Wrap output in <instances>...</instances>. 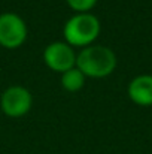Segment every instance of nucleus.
<instances>
[{"mask_svg": "<svg viewBox=\"0 0 152 154\" xmlns=\"http://www.w3.org/2000/svg\"><path fill=\"white\" fill-rule=\"evenodd\" d=\"M76 67L85 78H106L116 67V55L107 47L90 45L76 55Z\"/></svg>", "mask_w": 152, "mask_h": 154, "instance_id": "nucleus-1", "label": "nucleus"}, {"mask_svg": "<svg viewBox=\"0 0 152 154\" xmlns=\"http://www.w3.org/2000/svg\"><path fill=\"white\" fill-rule=\"evenodd\" d=\"M63 35L70 47H90L100 35V21L90 12L76 14L66 21Z\"/></svg>", "mask_w": 152, "mask_h": 154, "instance_id": "nucleus-2", "label": "nucleus"}, {"mask_svg": "<svg viewBox=\"0 0 152 154\" xmlns=\"http://www.w3.org/2000/svg\"><path fill=\"white\" fill-rule=\"evenodd\" d=\"M27 39L25 21L13 12H4L0 15V45L13 50L21 47Z\"/></svg>", "mask_w": 152, "mask_h": 154, "instance_id": "nucleus-3", "label": "nucleus"}, {"mask_svg": "<svg viewBox=\"0 0 152 154\" xmlns=\"http://www.w3.org/2000/svg\"><path fill=\"white\" fill-rule=\"evenodd\" d=\"M31 105H33L31 93L21 85L7 87L0 97L1 111L12 118H19L25 115L31 109Z\"/></svg>", "mask_w": 152, "mask_h": 154, "instance_id": "nucleus-4", "label": "nucleus"}, {"mask_svg": "<svg viewBox=\"0 0 152 154\" xmlns=\"http://www.w3.org/2000/svg\"><path fill=\"white\" fill-rule=\"evenodd\" d=\"M45 64L55 72H66L76 66V54L67 42H52L43 50Z\"/></svg>", "mask_w": 152, "mask_h": 154, "instance_id": "nucleus-5", "label": "nucleus"}, {"mask_svg": "<svg viewBox=\"0 0 152 154\" xmlns=\"http://www.w3.org/2000/svg\"><path fill=\"white\" fill-rule=\"evenodd\" d=\"M128 97L140 106L152 105V75H137L128 84Z\"/></svg>", "mask_w": 152, "mask_h": 154, "instance_id": "nucleus-6", "label": "nucleus"}, {"mask_svg": "<svg viewBox=\"0 0 152 154\" xmlns=\"http://www.w3.org/2000/svg\"><path fill=\"white\" fill-rule=\"evenodd\" d=\"M84 84H85V75L76 66L61 73V85L66 91L70 93L79 91L84 87Z\"/></svg>", "mask_w": 152, "mask_h": 154, "instance_id": "nucleus-7", "label": "nucleus"}, {"mask_svg": "<svg viewBox=\"0 0 152 154\" xmlns=\"http://www.w3.org/2000/svg\"><path fill=\"white\" fill-rule=\"evenodd\" d=\"M67 5L75 9L78 14H84V12H88L90 9H93L97 3V0H66Z\"/></svg>", "mask_w": 152, "mask_h": 154, "instance_id": "nucleus-8", "label": "nucleus"}]
</instances>
